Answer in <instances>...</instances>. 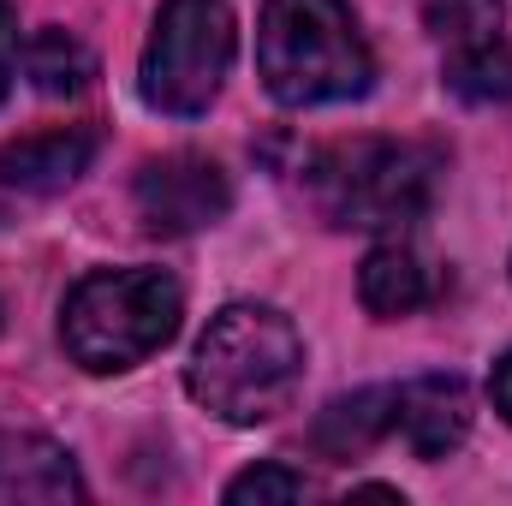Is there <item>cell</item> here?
Listing matches in <instances>:
<instances>
[{"label":"cell","instance_id":"6da1fadb","mask_svg":"<svg viewBox=\"0 0 512 506\" xmlns=\"http://www.w3.org/2000/svg\"><path fill=\"white\" fill-rule=\"evenodd\" d=\"M298 376H304L298 328L268 304H227L203 328V340L191 352V370H185V387L221 423L251 429V423H268L274 411H286Z\"/></svg>","mask_w":512,"mask_h":506},{"label":"cell","instance_id":"7a4b0ae2","mask_svg":"<svg viewBox=\"0 0 512 506\" xmlns=\"http://www.w3.org/2000/svg\"><path fill=\"white\" fill-rule=\"evenodd\" d=\"M256 72L280 108H322L364 96L376 54L346 0H262Z\"/></svg>","mask_w":512,"mask_h":506},{"label":"cell","instance_id":"3957f363","mask_svg":"<svg viewBox=\"0 0 512 506\" xmlns=\"http://www.w3.org/2000/svg\"><path fill=\"white\" fill-rule=\"evenodd\" d=\"M179 316H185V292L173 274L102 268L66 292L60 340H66L72 364H84L90 376H114V370L143 364L149 352H161L179 334Z\"/></svg>","mask_w":512,"mask_h":506},{"label":"cell","instance_id":"277c9868","mask_svg":"<svg viewBox=\"0 0 512 506\" xmlns=\"http://www.w3.org/2000/svg\"><path fill=\"white\" fill-rule=\"evenodd\" d=\"M435 173L441 155L423 143H393V137H352L334 143L310 161V203L328 227H411L435 203Z\"/></svg>","mask_w":512,"mask_h":506},{"label":"cell","instance_id":"5b68a950","mask_svg":"<svg viewBox=\"0 0 512 506\" xmlns=\"http://www.w3.org/2000/svg\"><path fill=\"white\" fill-rule=\"evenodd\" d=\"M233 48H239V24L227 0H161L155 30L143 42V72H137L143 102L173 120L209 114V102L227 84Z\"/></svg>","mask_w":512,"mask_h":506},{"label":"cell","instance_id":"8992f818","mask_svg":"<svg viewBox=\"0 0 512 506\" xmlns=\"http://www.w3.org/2000/svg\"><path fill=\"white\" fill-rule=\"evenodd\" d=\"M131 203H137V215H143L149 233L185 239V233H203V227L227 221L233 185H227L221 161L179 149V155L143 161V173H137V185H131Z\"/></svg>","mask_w":512,"mask_h":506},{"label":"cell","instance_id":"52a82bcc","mask_svg":"<svg viewBox=\"0 0 512 506\" xmlns=\"http://www.w3.org/2000/svg\"><path fill=\"white\" fill-rule=\"evenodd\" d=\"M393 429L417 459H447L471 435V387L459 376H417L393 387Z\"/></svg>","mask_w":512,"mask_h":506},{"label":"cell","instance_id":"ba28073f","mask_svg":"<svg viewBox=\"0 0 512 506\" xmlns=\"http://www.w3.org/2000/svg\"><path fill=\"white\" fill-rule=\"evenodd\" d=\"M90 161H96V131L48 126V131H30V137L0 149V185H12L24 197H54L66 185H78V173Z\"/></svg>","mask_w":512,"mask_h":506},{"label":"cell","instance_id":"9c48e42d","mask_svg":"<svg viewBox=\"0 0 512 506\" xmlns=\"http://www.w3.org/2000/svg\"><path fill=\"white\" fill-rule=\"evenodd\" d=\"M84 501V477L66 447L42 435H0V506Z\"/></svg>","mask_w":512,"mask_h":506},{"label":"cell","instance_id":"30bf717a","mask_svg":"<svg viewBox=\"0 0 512 506\" xmlns=\"http://www.w3.org/2000/svg\"><path fill=\"white\" fill-rule=\"evenodd\" d=\"M358 298H364L370 316L399 322V316L423 310L435 298V286H429V268H423V256L411 245H376L364 256V268H358Z\"/></svg>","mask_w":512,"mask_h":506},{"label":"cell","instance_id":"8fae6325","mask_svg":"<svg viewBox=\"0 0 512 506\" xmlns=\"http://www.w3.org/2000/svg\"><path fill=\"white\" fill-rule=\"evenodd\" d=\"M393 429V387H364V393H346L334 399L322 417H316V447L328 459H358L370 453Z\"/></svg>","mask_w":512,"mask_h":506},{"label":"cell","instance_id":"7c38bea8","mask_svg":"<svg viewBox=\"0 0 512 506\" xmlns=\"http://www.w3.org/2000/svg\"><path fill=\"white\" fill-rule=\"evenodd\" d=\"M24 72H30V84H36L42 96H78V90L96 78V60H90V48H84L78 36L42 30V36H30V48H24Z\"/></svg>","mask_w":512,"mask_h":506},{"label":"cell","instance_id":"4fadbf2b","mask_svg":"<svg viewBox=\"0 0 512 506\" xmlns=\"http://www.w3.org/2000/svg\"><path fill=\"white\" fill-rule=\"evenodd\" d=\"M447 90L465 102H512V48L495 36V42L447 54Z\"/></svg>","mask_w":512,"mask_h":506},{"label":"cell","instance_id":"5bb4252c","mask_svg":"<svg viewBox=\"0 0 512 506\" xmlns=\"http://www.w3.org/2000/svg\"><path fill=\"white\" fill-rule=\"evenodd\" d=\"M423 18H429V36L459 54V48H477V42H495L501 36L507 0H429Z\"/></svg>","mask_w":512,"mask_h":506},{"label":"cell","instance_id":"9a60e30c","mask_svg":"<svg viewBox=\"0 0 512 506\" xmlns=\"http://www.w3.org/2000/svg\"><path fill=\"white\" fill-rule=\"evenodd\" d=\"M310 495V483L298 477V471H286V465H256V471H245V477H233L227 483V501L245 506V501H304Z\"/></svg>","mask_w":512,"mask_h":506},{"label":"cell","instance_id":"2e32d148","mask_svg":"<svg viewBox=\"0 0 512 506\" xmlns=\"http://www.w3.org/2000/svg\"><path fill=\"white\" fill-rule=\"evenodd\" d=\"M12 66H18V18H12V6L0 0V102H6V90H12Z\"/></svg>","mask_w":512,"mask_h":506},{"label":"cell","instance_id":"e0dca14e","mask_svg":"<svg viewBox=\"0 0 512 506\" xmlns=\"http://www.w3.org/2000/svg\"><path fill=\"white\" fill-rule=\"evenodd\" d=\"M489 393H495V411H501V417L512 423V352L501 358V364H495V381H489Z\"/></svg>","mask_w":512,"mask_h":506}]
</instances>
